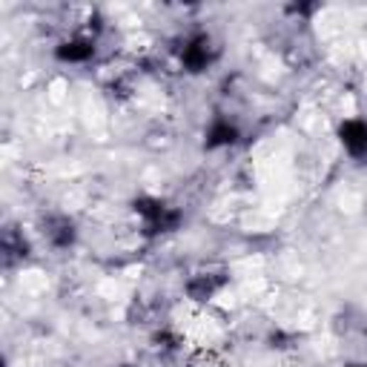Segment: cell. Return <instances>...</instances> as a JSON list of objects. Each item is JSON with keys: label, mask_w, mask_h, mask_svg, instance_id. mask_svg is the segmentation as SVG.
Instances as JSON below:
<instances>
[{"label": "cell", "mask_w": 367, "mask_h": 367, "mask_svg": "<svg viewBox=\"0 0 367 367\" xmlns=\"http://www.w3.org/2000/svg\"><path fill=\"white\" fill-rule=\"evenodd\" d=\"M184 63L190 69H204L209 63V40L207 38H195L187 49H184Z\"/></svg>", "instance_id": "2"}, {"label": "cell", "mask_w": 367, "mask_h": 367, "mask_svg": "<svg viewBox=\"0 0 367 367\" xmlns=\"http://www.w3.org/2000/svg\"><path fill=\"white\" fill-rule=\"evenodd\" d=\"M57 55L63 60H87L92 55V43L89 40H69V43H63L57 49Z\"/></svg>", "instance_id": "4"}, {"label": "cell", "mask_w": 367, "mask_h": 367, "mask_svg": "<svg viewBox=\"0 0 367 367\" xmlns=\"http://www.w3.org/2000/svg\"><path fill=\"white\" fill-rule=\"evenodd\" d=\"M221 287V281L218 278H212V275H198V278H192L190 281V287H187V292L192 299H198V302H204V299H209L212 292Z\"/></svg>", "instance_id": "3"}, {"label": "cell", "mask_w": 367, "mask_h": 367, "mask_svg": "<svg viewBox=\"0 0 367 367\" xmlns=\"http://www.w3.org/2000/svg\"><path fill=\"white\" fill-rule=\"evenodd\" d=\"M236 138V129L230 124H215L212 132H209V143L212 146H221V143H230Z\"/></svg>", "instance_id": "5"}, {"label": "cell", "mask_w": 367, "mask_h": 367, "mask_svg": "<svg viewBox=\"0 0 367 367\" xmlns=\"http://www.w3.org/2000/svg\"><path fill=\"white\" fill-rule=\"evenodd\" d=\"M341 141L353 155H367V124L361 121H347L341 126Z\"/></svg>", "instance_id": "1"}]
</instances>
